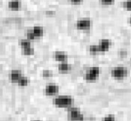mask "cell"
I'll list each match as a JSON object with an SVG mask.
<instances>
[{"label":"cell","instance_id":"cell-21","mask_svg":"<svg viewBox=\"0 0 131 121\" xmlns=\"http://www.w3.org/2000/svg\"><path fill=\"white\" fill-rule=\"evenodd\" d=\"M102 121H116V118L115 116L112 114H109V115H106V116H104Z\"/></svg>","mask_w":131,"mask_h":121},{"label":"cell","instance_id":"cell-3","mask_svg":"<svg viewBox=\"0 0 131 121\" xmlns=\"http://www.w3.org/2000/svg\"><path fill=\"white\" fill-rule=\"evenodd\" d=\"M102 70L99 66H93L89 67L83 74V79L88 82H95L99 79Z\"/></svg>","mask_w":131,"mask_h":121},{"label":"cell","instance_id":"cell-8","mask_svg":"<svg viewBox=\"0 0 131 121\" xmlns=\"http://www.w3.org/2000/svg\"><path fill=\"white\" fill-rule=\"evenodd\" d=\"M97 46H98L101 53H106V52L109 51V50L111 49V41L110 39L104 38V39H102L97 43Z\"/></svg>","mask_w":131,"mask_h":121},{"label":"cell","instance_id":"cell-23","mask_svg":"<svg viewBox=\"0 0 131 121\" xmlns=\"http://www.w3.org/2000/svg\"><path fill=\"white\" fill-rule=\"evenodd\" d=\"M55 13H56V12L54 10H48L46 12V14L47 16H54Z\"/></svg>","mask_w":131,"mask_h":121},{"label":"cell","instance_id":"cell-17","mask_svg":"<svg viewBox=\"0 0 131 121\" xmlns=\"http://www.w3.org/2000/svg\"><path fill=\"white\" fill-rule=\"evenodd\" d=\"M42 77L45 79H50L53 76V71L51 70H49V69H45L42 71V73H41Z\"/></svg>","mask_w":131,"mask_h":121},{"label":"cell","instance_id":"cell-26","mask_svg":"<svg viewBox=\"0 0 131 121\" xmlns=\"http://www.w3.org/2000/svg\"><path fill=\"white\" fill-rule=\"evenodd\" d=\"M1 71H2V66H1V63H0V74H1Z\"/></svg>","mask_w":131,"mask_h":121},{"label":"cell","instance_id":"cell-6","mask_svg":"<svg viewBox=\"0 0 131 121\" xmlns=\"http://www.w3.org/2000/svg\"><path fill=\"white\" fill-rule=\"evenodd\" d=\"M59 93V86L58 84L54 82H50L46 85L44 88V94L46 96L54 97L58 96Z\"/></svg>","mask_w":131,"mask_h":121},{"label":"cell","instance_id":"cell-14","mask_svg":"<svg viewBox=\"0 0 131 121\" xmlns=\"http://www.w3.org/2000/svg\"><path fill=\"white\" fill-rule=\"evenodd\" d=\"M21 54L26 56H31L35 54V48L33 47V46L21 49Z\"/></svg>","mask_w":131,"mask_h":121},{"label":"cell","instance_id":"cell-25","mask_svg":"<svg viewBox=\"0 0 131 121\" xmlns=\"http://www.w3.org/2000/svg\"><path fill=\"white\" fill-rule=\"evenodd\" d=\"M127 22H128V23L131 26V16L129 18H128V20H127Z\"/></svg>","mask_w":131,"mask_h":121},{"label":"cell","instance_id":"cell-7","mask_svg":"<svg viewBox=\"0 0 131 121\" xmlns=\"http://www.w3.org/2000/svg\"><path fill=\"white\" fill-rule=\"evenodd\" d=\"M23 75L22 71L19 69H13L8 74V80L13 84H17L19 79Z\"/></svg>","mask_w":131,"mask_h":121},{"label":"cell","instance_id":"cell-13","mask_svg":"<svg viewBox=\"0 0 131 121\" xmlns=\"http://www.w3.org/2000/svg\"><path fill=\"white\" fill-rule=\"evenodd\" d=\"M29 84H30V79L24 75L19 79V81L17 83V85L19 87H27V86L29 85Z\"/></svg>","mask_w":131,"mask_h":121},{"label":"cell","instance_id":"cell-28","mask_svg":"<svg viewBox=\"0 0 131 121\" xmlns=\"http://www.w3.org/2000/svg\"><path fill=\"white\" fill-rule=\"evenodd\" d=\"M2 5V0H0V6Z\"/></svg>","mask_w":131,"mask_h":121},{"label":"cell","instance_id":"cell-11","mask_svg":"<svg viewBox=\"0 0 131 121\" xmlns=\"http://www.w3.org/2000/svg\"><path fill=\"white\" fill-rule=\"evenodd\" d=\"M7 8L13 12H17L21 8V0H9L7 3Z\"/></svg>","mask_w":131,"mask_h":121},{"label":"cell","instance_id":"cell-18","mask_svg":"<svg viewBox=\"0 0 131 121\" xmlns=\"http://www.w3.org/2000/svg\"><path fill=\"white\" fill-rule=\"evenodd\" d=\"M26 38H27V40H29L30 41H31V42L36 40V37L34 36V34H33V32H31V29L27 30V33H26Z\"/></svg>","mask_w":131,"mask_h":121},{"label":"cell","instance_id":"cell-9","mask_svg":"<svg viewBox=\"0 0 131 121\" xmlns=\"http://www.w3.org/2000/svg\"><path fill=\"white\" fill-rule=\"evenodd\" d=\"M53 57L54 59L55 62H57L58 63H62V62H68L69 56L68 54L64 51H56L54 52Z\"/></svg>","mask_w":131,"mask_h":121},{"label":"cell","instance_id":"cell-4","mask_svg":"<svg viewBox=\"0 0 131 121\" xmlns=\"http://www.w3.org/2000/svg\"><path fill=\"white\" fill-rule=\"evenodd\" d=\"M93 22L90 18H78L75 22V28L78 31L88 32L92 28Z\"/></svg>","mask_w":131,"mask_h":121},{"label":"cell","instance_id":"cell-19","mask_svg":"<svg viewBox=\"0 0 131 121\" xmlns=\"http://www.w3.org/2000/svg\"><path fill=\"white\" fill-rule=\"evenodd\" d=\"M99 2L102 6L109 7V6H112L115 4V0H99Z\"/></svg>","mask_w":131,"mask_h":121},{"label":"cell","instance_id":"cell-22","mask_svg":"<svg viewBox=\"0 0 131 121\" xmlns=\"http://www.w3.org/2000/svg\"><path fill=\"white\" fill-rule=\"evenodd\" d=\"M84 0H69L71 4L73 5H80L83 3Z\"/></svg>","mask_w":131,"mask_h":121},{"label":"cell","instance_id":"cell-24","mask_svg":"<svg viewBox=\"0 0 131 121\" xmlns=\"http://www.w3.org/2000/svg\"><path fill=\"white\" fill-rule=\"evenodd\" d=\"M119 55L122 58L123 57H126V56H127V51H121L119 52Z\"/></svg>","mask_w":131,"mask_h":121},{"label":"cell","instance_id":"cell-15","mask_svg":"<svg viewBox=\"0 0 131 121\" xmlns=\"http://www.w3.org/2000/svg\"><path fill=\"white\" fill-rule=\"evenodd\" d=\"M88 51L89 53L92 55V56H96V55H98L101 54L100 50L98 48V46L97 44H92V45H90L89 47H88Z\"/></svg>","mask_w":131,"mask_h":121},{"label":"cell","instance_id":"cell-12","mask_svg":"<svg viewBox=\"0 0 131 121\" xmlns=\"http://www.w3.org/2000/svg\"><path fill=\"white\" fill-rule=\"evenodd\" d=\"M31 32L34 34V36L36 37V40L37 39H40V38H42L44 37V34H45V29L42 26H40V25H36L34 26L32 28H31Z\"/></svg>","mask_w":131,"mask_h":121},{"label":"cell","instance_id":"cell-20","mask_svg":"<svg viewBox=\"0 0 131 121\" xmlns=\"http://www.w3.org/2000/svg\"><path fill=\"white\" fill-rule=\"evenodd\" d=\"M122 7L125 10L131 12V0H125L122 3Z\"/></svg>","mask_w":131,"mask_h":121},{"label":"cell","instance_id":"cell-5","mask_svg":"<svg viewBox=\"0 0 131 121\" xmlns=\"http://www.w3.org/2000/svg\"><path fill=\"white\" fill-rule=\"evenodd\" d=\"M68 119L69 121H84L85 116L79 108L72 106L68 109Z\"/></svg>","mask_w":131,"mask_h":121},{"label":"cell","instance_id":"cell-10","mask_svg":"<svg viewBox=\"0 0 131 121\" xmlns=\"http://www.w3.org/2000/svg\"><path fill=\"white\" fill-rule=\"evenodd\" d=\"M72 69H73L72 65H71L70 63H69L68 62L58 64L57 70L59 71V73H60V74H68V73H70L71 71H72Z\"/></svg>","mask_w":131,"mask_h":121},{"label":"cell","instance_id":"cell-2","mask_svg":"<svg viewBox=\"0 0 131 121\" xmlns=\"http://www.w3.org/2000/svg\"><path fill=\"white\" fill-rule=\"evenodd\" d=\"M129 71L127 67L123 66H116L111 71V76L116 81H122L128 77Z\"/></svg>","mask_w":131,"mask_h":121},{"label":"cell","instance_id":"cell-1","mask_svg":"<svg viewBox=\"0 0 131 121\" xmlns=\"http://www.w3.org/2000/svg\"><path fill=\"white\" fill-rule=\"evenodd\" d=\"M53 105L59 109H69L73 106L74 99L69 94H58L52 100Z\"/></svg>","mask_w":131,"mask_h":121},{"label":"cell","instance_id":"cell-27","mask_svg":"<svg viewBox=\"0 0 131 121\" xmlns=\"http://www.w3.org/2000/svg\"><path fill=\"white\" fill-rule=\"evenodd\" d=\"M31 121H42V120H40V119H32Z\"/></svg>","mask_w":131,"mask_h":121},{"label":"cell","instance_id":"cell-16","mask_svg":"<svg viewBox=\"0 0 131 121\" xmlns=\"http://www.w3.org/2000/svg\"><path fill=\"white\" fill-rule=\"evenodd\" d=\"M18 44H19V47L21 48V49H24V48H27V47H31L32 46L31 41H30L27 38L21 39L19 41V42H18Z\"/></svg>","mask_w":131,"mask_h":121}]
</instances>
